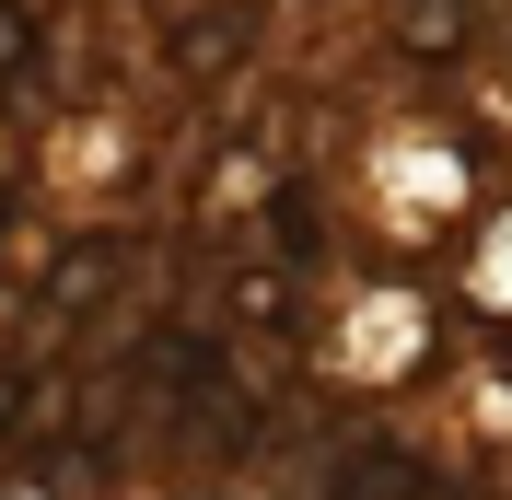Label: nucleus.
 <instances>
[{
  "instance_id": "obj_2",
  "label": "nucleus",
  "mask_w": 512,
  "mask_h": 500,
  "mask_svg": "<svg viewBox=\"0 0 512 500\" xmlns=\"http://www.w3.org/2000/svg\"><path fill=\"white\" fill-rule=\"evenodd\" d=\"M303 500H443V466H419L408 442L338 431V442H326V466L303 477Z\"/></svg>"
},
{
  "instance_id": "obj_3",
  "label": "nucleus",
  "mask_w": 512,
  "mask_h": 500,
  "mask_svg": "<svg viewBox=\"0 0 512 500\" xmlns=\"http://www.w3.org/2000/svg\"><path fill=\"white\" fill-rule=\"evenodd\" d=\"M117 291H128V233H70L35 268V314H59V326H94Z\"/></svg>"
},
{
  "instance_id": "obj_4",
  "label": "nucleus",
  "mask_w": 512,
  "mask_h": 500,
  "mask_svg": "<svg viewBox=\"0 0 512 500\" xmlns=\"http://www.w3.org/2000/svg\"><path fill=\"white\" fill-rule=\"evenodd\" d=\"M489 35V0H396V47L408 59H466Z\"/></svg>"
},
{
  "instance_id": "obj_5",
  "label": "nucleus",
  "mask_w": 512,
  "mask_h": 500,
  "mask_svg": "<svg viewBox=\"0 0 512 500\" xmlns=\"http://www.w3.org/2000/svg\"><path fill=\"white\" fill-rule=\"evenodd\" d=\"M35 59H47V12H35V0H0V82L35 70Z\"/></svg>"
},
{
  "instance_id": "obj_1",
  "label": "nucleus",
  "mask_w": 512,
  "mask_h": 500,
  "mask_svg": "<svg viewBox=\"0 0 512 500\" xmlns=\"http://www.w3.org/2000/svg\"><path fill=\"white\" fill-rule=\"evenodd\" d=\"M256 35H268V0H187V12L163 24V70H175L187 94H222L233 70L256 59Z\"/></svg>"
}]
</instances>
